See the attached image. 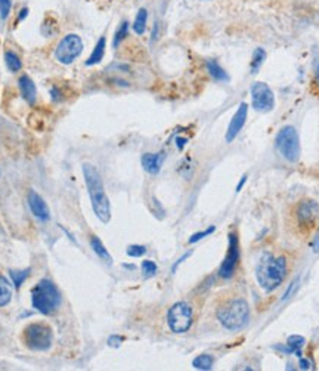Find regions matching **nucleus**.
<instances>
[{
	"label": "nucleus",
	"instance_id": "f704fd0d",
	"mask_svg": "<svg viewBox=\"0 0 319 371\" xmlns=\"http://www.w3.org/2000/svg\"><path fill=\"white\" fill-rule=\"evenodd\" d=\"M186 142H188L186 138H177V139H176V145H177L179 149H183V146L186 145Z\"/></svg>",
	"mask_w": 319,
	"mask_h": 371
},
{
	"label": "nucleus",
	"instance_id": "412c9836",
	"mask_svg": "<svg viewBox=\"0 0 319 371\" xmlns=\"http://www.w3.org/2000/svg\"><path fill=\"white\" fill-rule=\"evenodd\" d=\"M147 21H148V12H147V9H139V12H138V15H136V18H135V22H133V31L136 33V34H144L145 33V30H147Z\"/></svg>",
	"mask_w": 319,
	"mask_h": 371
},
{
	"label": "nucleus",
	"instance_id": "39448f33",
	"mask_svg": "<svg viewBox=\"0 0 319 371\" xmlns=\"http://www.w3.org/2000/svg\"><path fill=\"white\" fill-rule=\"evenodd\" d=\"M22 342L31 351H47L53 342V331L46 323H33L24 329Z\"/></svg>",
	"mask_w": 319,
	"mask_h": 371
},
{
	"label": "nucleus",
	"instance_id": "f3484780",
	"mask_svg": "<svg viewBox=\"0 0 319 371\" xmlns=\"http://www.w3.org/2000/svg\"><path fill=\"white\" fill-rule=\"evenodd\" d=\"M105 46H106V39L105 37H101L99 40L96 41L95 44V49L92 50L90 57L87 58L86 65L90 67V65H96L104 60V55H105Z\"/></svg>",
	"mask_w": 319,
	"mask_h": 371
},
{
	"label": "nucleus",
	"instance_id": "a211bd4d",
	"mask_svg": "<svg viewBox=\"0 0 319 371\" xmlns=\"http://www.w3.org/2000/svg\"><path fill=\"white\" fill-rule=\"evenodd\" d=\"M90 247L92 250L105 262L108 265H111L112 263V257H111V254L108 253V250L105 248V246L102 244V241L99 240V237H96V235H92V238H90Z\"/></svg>",
	"mask_w": 319,
	"mask_h": 371
},
{
	"label": "nucleus",
	"instance_id": "f8f14e48",
	"mask_svg": "<svg viewBox=\"0 0 319 371\" xmlns=\"http://www.w3.org/2000/svg\"><path fill=\"white\" fill-rule=\"evenodd\" d=\"M247 114H248V105L245 102L239 103L236 113L234 114L231 123L228 126V130H226V142H232L235 138L238 136V133L241 132V129L244 127L245 120H247Z\"/></svg>",
	"mask_w": 319,
	"mask_h": 371
},
{
	"label": "nucleus",
	"instance_id": "6ab92c4d",
	"mask_svg": "<svg viewBox=\"0 0 319 371\" xmlns=\"http://www.w3.org/2000/svg\"><path fill=\"white\" fill-rule=\"evenodd\" d=\"M11 299H12V287L6 280V277L0 275V308L6 306L11 302Z\"/></svg>",
	"mask_w": 319,
	"mask_h": 371
},
{
	"label": "nucleus",
	"instance_id": "2f4dec72",
	"mask_svg": "<svg viewBox=\"0 0 319 371\" xmlns=\"http://www.w3.org/2000/svg\"><path fill=\"white\" fill-rule=\"evenodd\" d=\"M191 254H192V251H188V253H185V254H183V256H182L180 259H177V262H176V263H174V265L171 267V272L174 274V272H176V269H177V267H179V265H180V263H182V262H183L185 259H188V257H189Z\"/></svg>",
	"mask_w": 319,
	"mask_h": 371
},
{
	"label": "nucleus",
	"instance_id": "0eeeda50",
	"mask_svg": "<svg viewBox=\"0 0 319 371\" xmlns=\"http://www.w3.org/2000/svg\"><path fill=\"white\" fill-rule=\"evenodd\" d=\"M83 52V40L80 39L79 34H67L62 40L58 43L56 50H55V58L56 61L68 65L76 61Z\"/></svg>",
	"mask_w": 319,
	"mask_h": 371
},
{
	"label": "nucleus",
	"instance_id": "f257e3e1",
	"mask_svg": "<svg viewBox=\"0 0 319 371\" xmlns=\"http://www.w3.org/2000/svg\"><path fill=\"white\" fill-rule=\"evenodd\" d=\"M83 176H85L86 186H87V191L90 195V201H92L95 215L98 216V219L101 222L108 224L111 219V206H109V200L106 197L104 184H102V179H101L98 169L95 166L85 163L83 165Z\"/></svg>",
	"mask_w": 319,
	"mask_h": 371
},
{
	"label": "nucleus",
	"instance_id": "5701e85b",
	"mask_svg": "<svg viewBox=\"0 0 319 371\" xmlns=\"http://www.w3.org/2000/svg\"><path fill=\"white\" fill-rule=\"evenodd\" d=\"M213 356L212 355H207V353H204V355H200V356H197L194 361H192V365H194V368H197V370H212L213 367Z\"/></svg>",
	"mask_w": 319,
	"mask_h": 371
},
{
	"label": "nucleus",
	"instance_id": "473e14b6",
	"mask_svg": "<svg viewBox=\"0 0 319 371\" xmlns=\"http://www.w3.org/2000/svg\"><path fill=\"white\" fill-rule=\"evenodd\" d=\"M300 368L301 370H309V368H312V364H310V361L309 359H304V358H300Z\"/></svg>",
	"mask_w": 319,
	"mask_h": 371
},
{
	"label": "nucleus",
	"instance_id": "7ed1b4c3",
	"mask_svg": "<svg viewBox=\"0 0 319 371\" xmlns=\"http://www.w3.org/2000/svg\"><path fill=\"white\" fill-rule=\"evenodd\" d=\"M61 293L50 280H40L31 290L33 308L43 315H52L61 305Z\"/></svg>",
	"mask_w": 319,
	"mask_h": 371
},
{
	"label": "nucleus",
	"instance_id": "72a5a7b5",
	"mask_svg": "<svg viewBox=\"0 0 319 371\" xmlns=\"http://www.w3.org/2000/svg\"><path fill=\"white\" fill-rule=\"evenodd\" d=\"M27 15H28V8H22L21 11H20V15H18V20H17V22L25 20V18H27Z\"/></svg>",
	"mask_w": 319,
	"mask_h": 371
},
{
	"label": "nucleus",
	"instance_id": "20e7f679",
	"mask_svg": "<svg viewBox=\"0 0 319 371\" xmlns=\"http://www.w3.org/2000/svg\"><path fill=\"white\" fill-rule=\"evenodd\" d=\"M217 320L226 330H239L250 320V308L244 299H236L217 310Z\"/></svg>",
	"mask_w": 319,
	"mask_h": 371
},
{
	"label": "nucleus",
	"instance_id": "4be33fe9",
	"mask_svg": "<svg viewBox=\"0 0 319 371\" xmlns=\"http://www.w3.org/2000/svg\"><path fill=\"white\" fill-rule=\"evenodd\" d=\"M5 62H6V67L12 73H17L22 68V62L20 60V57L15 52H12V50H6L5 52Z\"/></svg>",
	"mask_w": 319,
	"mask_h": 371
},
{
	"label": "nucleus",
	"instance_id": "e433bc0d",
	"mask_svg": "<svg viewBox=\"0 0 319 371\" xmlns=\"http://www.w3.org/2000/svg\"><path fill=\"white\" fill-rule=\"evenodd\" d=\"M157 34H158V22L154 24V31H152V41L157 39Z\"/></svg>",
	"mask_w": 319,
	"mask_h": 371
},
{
	"label": "nucleus",
	"instance_id": "cd10ccee",
	"mask_svg": "<svg viewBox=\"0 0 319 371\" xmlns=\"http://www.w3.org/2000/svg\"><path fill=\"white\" fill-rule=\"evenodd\" d=\"M157 271H158V268H157V265H155L152 260H144V262H142V272H144V275H145L147 278L154 277V275L157 274Z\"/></svg>",
	"mask_w": 319,
	"mask_h": 371
},
{
	"label": "nucleus",
	"instance_id": "aec40b11",
	"mask_svg": "<svg viewBox=\"0 0 319 371\" xmlns=\"http://www.w3.org/2000/svg\"><path fill=\"white\" fill-rule=\"evenodd\" d=\"M207 70H209L210 76L217 82H228L229 80V76L226 74V71L213 60L212 61H207Z\"/></svg>",
	"mask_w": 319,
	"mask_h": 371
},
{
	"label": "nucleus",
	"instance_id": "423d86ee",
	"mask_svg": "<svg viewBox=\"0 0 319 371\" xmlns=\"http://www.w3.org/2000/svg\"><path fill=\"white\" fill-rule=\"evenodd\" d=\"M275 146L278 152L290 163H296L300 158V139L297 130L293 126H285L278 132Z\"/></svg>",
	"mask_w": 319,
	"mask_h": 371
},
{
	"label": "nucleus",
	"instance_id": "9d476101",
	"mask_svg": "<svg viewBox=\"0 0 319 371\" xmlns=\"http://www.w3.org/2000/svg\"><path fill=\"white\" fill-rule=\"evenodd\" d=\"M239 262V241L236 234L231 232L229 234V246H228V253L225 256V260L222 262L219 268V275L222 278H231L235 274L236 265Z\"/></svg>",
	"mask_w": 319,
	"mask_h": 371
},
{
	"label": "nucleus",
	"instance_id": "c756f323",
	"mask_svg": "<svg viewBox=\"0 0 319 371\" xmlns=\"http://www.w3.org/2000/svg\"><path fill=\"white\" fill-rule=\"evenodd\" d=\"M11 0H0V18L2 20H6L9 12H11Z\"/></svg>",
	"mask_w": 319,
	"mask_h": 371
},
{
	"label": "nucleus",
	"instance_id": "4468645a",
	"mask_svg": "<svg viewBox=\"0 0 319 371\" xmlns=\"http://www.w3.org/2000/svg\"><path fill=\"white\" fill-rule=\"evenodd\" d=\"M164 158H166L164 152H147L142 155V166L148 173L157 175L161 170Z\"/></svg>",
	"mask_w": 319,
	"mask_h": 371
},
{
	"label": "nucleus",
	"instance_id": "c9c22d12",
	"mask_svg": "<svg viewBox=\"0 0 319 371\" xmlns=\"http://www.w3.org/2000/svg\"><path fill=\"white\" fill-rule=\"evenodd\" d=\"M245 182H247V175H244V176L241 178V181H239V184L236 185V189H235V191H236V192H239V191L242 189V186H244Z\"/></svg>",
	"mask_w": 319,
	"mask_h": 371
},
{
	"label": "nucleus",
	"instance_id": "1a4fd4ad",
	"mask_svg": "<svg viewBox=\"0 0 319 371\" xmlns=\"http://www.w3.org/2000/svg\"><path fill=\"white\" fill-rule=\"evenodd\" d=\"M251 107L260 113H268L275 107V95L266 83L259 82L251 86Z\"/></svg>",
	"mask_w": 319,
	"mask_h": 371
},
{
	"label": "nucleus",
	"instance_id": "6e6552de",
	"mask_svg": "<svg viewBox=\"0 0 319 371\" xmlns=\"http://www.w3.org/2000/svg\"><path fill=\"white\" fill-rule=\"evenodd\" d=\"M167 324L173 333H185L192 326V308L186 302H177L167 313Z\"/></svg>",
	"mask_w": 319,
	"mask_h": 371
},
{
	"label": "nucleus",
	"instance_id": "393cba45",
	"mask_svg": "<svg viewBox=\"0 0 319 371\" xmlns=\"http://www.w3.org/2000/svg\"><path fill=\"white\" fill-rule=\"evenodd\" d=\"M127 36H129V22H127V21H123V22L120 24V27L117 28L115 34H114L112 46H114V47H118V44H120L121 41L124 40V39H126Z\"/></svg>",
	"mask_w": 319,
	"mask_h": 371
},
{
	"label": "nucleus",
	"instance_id": "f03ea898",
	"mask_svg": "<svg viewBox=\"0 0 319 371\" xmlns=\"http://www.w3.org/2000/svg\"><path fill=\"white\" fill-rule=\"evenodd\" d=\"M287 275V259L285 257H274L272 254L266 253L260 257L257 268H256V278L257 283L265 291H274L279 287Z\"/></svg>",
	"mask_w": 319,
	"mask_h": 371
},
{
	"label": "nucleus",
	"instance_id": "58836bf2",
	"mask_svg": "<svg viewBox=\"0 0 319 371\" xmlns=\"http://www.w3.org/2000/svg\"><path fill=\"white\" fill-rule=\"evenodd\" d=\"M316 82L319 83V64H318V68H316Z\"/></svg>",
	"mask_w": 319,
	"mask_h": 371
},
{
	"label": "nucleus",
	"instance_id": "c85d7f7f",
	"mask_svg": "<svg viewBox=\"0 0 319 371\" xmlns=\"http://www.w3.org/2000/svg\"><path fill=\"white\" fill-rule=\"evenodd\" d=\"M214 229H216V228L210 227V228H207V229H204V231H201V232H195L191 238H189V241H188V243H189V244H195V243H198L200 240H203V238H206L207 235L213 234V232H214Z\"/></svg>",
	"mask_w": 319,
	"mask_h": 371
},
{
	"label": "nucleus",
	"instance_id": "4c0bfd02",
	"mask_svg": "<svg viewBox=\"0 0 319 371\" xmlns=\"http://www.w3.org/2000/svg\"><path fill=\"white\" fill-rule=\"evenodd\" d=\"M313 248H315V251H319V235L315 238V241H313Z\"/></svg>",
	"mask_w": 319,
	"mask_h": 371
},
{
	"label": "nucleus",
	"instance_id": "a878e982",
	"mask_svg": "<svg viewBox=\"0 0 319 371\" xmlns=\"http://www.w3.org/2000/svg\"><path fill=\"white\" fill-rule=\"evenodd\" d=\"M9 275H11V278H12V281H14L15 289H20L22 284H24V281L28 278L30 269H24V271H11Z\"/></svg>",
	"mask_w": 319,
	"mask_h": 371
},
{
	"label": "nucleus",
	"instance_id": "7c9ffc66",
	"mask_svg": "<svg viewBox=\"0 0 319 371\" xmlns=\"http://www.w3.org/2000/svg\"><path fill=\"white\" fill-rule=\"evenodd\" d=\"M121 342H123V337H120V336H111L108 339V345L112 348H118L121 345Z\"/></svg>",
	"mask_w": 319,
	"mask_h": 371
},
{
	"label": "nucleus",
	"instance_id": "dca6fc26",
	"mask_svg": "<svg viewBox=\"0 0 319 371\" xmlns=\"http://www.w3.org/2000/svg\"><path fill=\"white\" fill-rule=\"evenodd\" d=\"M306 343V339L303 336H298V334H293L287 339V346L282 348V346H275L279 351L285 352V353H297V356H301V352L300 349L304 346Z\"/></svg>",
	"mask_w": 319,
	"mask_h": 371
},
{
	"label": "nucleus",
	"instance_id": "bb28decb",
	"mask_svg": "<svg viewBox=\"0 0 319 371\" xmlns=\"http://www.w3.org/2000/svg\"><path fill=\"white\" fill-rule=\"evenodd\" d=\"M126 253L130 257H141V256H144L147 253V247L145 246H139V244H133V246H129Z\"/></svg>",
	"mask_w": 319,
	"mask_h": 371
},
{
	"label": "nucleus",
	"instance_id": "ddd939ff",
	"mask_svg": "<svg viewBox=\"0 0 319 371\" xmlns=\"http://www.w3.org/2000/svg\"><path fill=\"white\" fill-rule=\"evenodd\" d=\"M28 206L30 210L33 211V215L40 219L43 222H47L50 219V210L46 204V201L42 198V195H39L36 191H30L28 192Z\"/></svg>",
	"mask_w": 319,
	"mask_h": 371
},
{
	"label": "nucleus",
	"instance_id": "9b49d317",
	"mask_svg": "<svg viewBox=\"0 0 319 371\" xmlns=\"http://www.w3.org/2000/svg\"><path fill=\"white\" fill-rule=\"evenodd\" d=\"M297 222L301 228L310 229L315 225L319 216V206L313 200H303L297 206Z\"/></svg>",
	"mask_w": 319,
	"mask_h": 371
},
{
	"label": "nucleus",
	"instance_id": "2eb2a0df",
	"mask_svg": "<svg viewBox=\"0 0 319 371\" xmlns=\"http://www.w3.org/2000/svg\"><path fill=\"white\" fill-rule=\"evenodd\" d=\"M18 84H20V90H21L22 98L30 103H36V99H37V89H36V84L34 82L28 77V76H21L20 80H18Z\"/></svg>",
	"mask_w": 319,
	"mask_h": 371
},
{
	"label": "nucleus",
	"instance_id": "b1692460",
	"mask_svg": "<svg viewBox=\"0 0 319 371\" xmlns=\"http://www.w3.org/2000/svg\"><path fill=\"white\" fill-rule=\"evenodd\" d=\"M266 60V52L263 50V49H256L254 54H253V58H251V62H250V68H251V73L256 74L259 70H260V67L263 65V62Z\"/></svg>",
	"mask_w": 319,
	"mask_h": 371
}]
</instances>
